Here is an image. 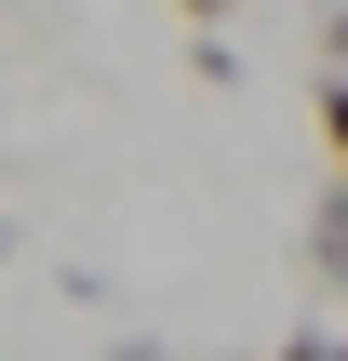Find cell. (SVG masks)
I'll use <instances>...</instances> for the list:
<instances>
[{
  "label": "cell",
  "instance_id": "cell-1",
  "mask_svg": "<svg viewBox=\"0 0 348 361\" xmlns=\"http://www.w3.org/2000/svg\"><path fill=\"white\" fill-rule=\"evenodd\" d=\"M308 268H322V281H335V295H348V188H335V201H322V214H308Z\"/></svg>",
  "mask_w": 348,
  "mask_h": 361
},
{
  "label": "cell",
  "instance_id": "cell-2",
  "mask_svg": "<svg viewBox=\"0 0 348 361\" xmlns=\"http://www.w3.org/2000/svg\"><path fill=\"white\" fill-rule=\"evenodd\" d=\"M322 147H335V188H348V80H322Z\"/></svg>",
  "mask_w": 348,
  "mask_h": 361
},
{
  "label": "cell",
  "instance_id": "cell-3",
  "mask_svg": "<svg viewBox=\"0 0 348 361\" xmlns=\"http://www.w3.org/2000/svg\"><path fill=\"white\" fill-rule=\"evenodd\" d=\"M322 67H348V13H322Z\"/></svg>",
  "mask_w": 348,
  "mask_h": 361
},
{
  "label": "cell",
  "instance_id": "cell-4",
  "mask_svg": "<svg viewBox=\"0 0 348 361\" xmlns=\"http://www.w3.org/2000/svg\"><path fill=\"white\" fill-rule=\"evenodd\" d=\"M268 361H322V335H295V348H268Z\"/></svg>",
  "mask_w": 348,
  "mask_h": 361
},
{
  "label": "cell",
  "instance_id": "cell-5",
  "mask_svg": "<svg viewBox=\"0 0 348 361\" xmlns=\"http://www.w3.org/2000/svg\"><path fill=\"white\" fill-rule=\"evenodd\" d=\"M107 361H161V348H148V335H134V348H107Z\"/></svg>",
  "mask_w": 348,
  "mask_h": 361
}]
</instances>
